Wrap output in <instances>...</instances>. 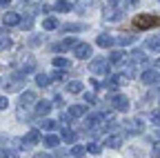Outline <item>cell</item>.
I'll list each match as a JSON object with an SVG mask.
<instances>
[{"label": "cell", "instance_id": "43", "mask_svg": "<svg viewBox=\"0 0 160 158\" xmlns=\"http://www.w3.org/2000/svg\"><path fill=\"white\" fill-rule=\"evenodd\" d=\"M33 158H53V156H49V154H33Z\"/></svg>", "mask_w": 160, "mask_h": 158}, {"label": "cell", "instance_id": "1", "mask_svg": "<svg viewBox=\"0 0 160 158\" xmlns=\"http://www.w3.org/2000/svg\"><path fill=\"white\" fill-rule=\"evenodd\" d=\"M133 25H136V29H151V27L160 25V18L153 13H140V16H136Z\"/></svg>", "mask_w": 160, "mask_h": 158}, {"label": "cell", "instance_id": "41", "mask_svg": "<svg viewBox=\"0 0 160 158\" xmlns=\"http://www.w3.org/2000/svg\"><path fill=\"white\" fill-rule=\"evenodd\" d=\"M53 103H56L58 107H65V100H62V98H60V94H58V96L53 98Z\"/></svg>", "mask_w": 160, "mask_h": 158}, {"label": "cell", "instance_id": "20", "mask_svg": "<svg viewBox=\"0 0 160 158\" xmlns=\"http://www.w3.org/2000/svg\"><path fill=\"white\" fill-rule=\"evenodd\" d=\"M33 100H36V94H33V91H25V94H20V98H18L20 107H25V105H29V103H33Z\"/></svg>", "mask_w": 160, "mask_h": 158}, {"label": "cell", "instance_id": "37", "mask_svg": "<svg viewBox=\"0 0 160 158\" xmlns=\"http://www.w3.org/2000/svg\"><path fill=\"white\" fill-rule=\"evenodd\" d=\"M20 27H22V29H27V31H29V29L33 27V18H31V16H27V18H22V23H20Z\"/></svg>", "mask_w": 160, "mask_h": 158}, {"label": "cell", "instance_id": "12", "mask_svg": "<svg viewBox=\"0 0 160 158\" xmlns=\"http://www.w3.org/2000/svg\"><path fill=\"white\" fill-rule=\"evenodd\" d=\"M78 45H80V43L76 40V38H65L62 43H58V45H53V49H56V51H67V49H71V47L76 49Z\"/></svg>", "mask_w": 160, "mask_h": 158}, {"label": "cell", "instance_id": "32", "mask_svg": "<svg viewBox=\"0 0 160 158\" xmlns=\"http://www.w3.org/2000/svg\"><path fill=\"white\" fill-rule=\"evenodd\" d=\"M2 154V158H20V154H18V149H11V147H7V149H2L0 151Z\"/></svg>", "mask_w": 160, "mask_h": 158}, {"label": "cell", "instance_id": "33", "mask_svg": "<svg viewBox=\"0 0 160 158\" xmlns=\"http://www.w3.org/2000/svg\"><path fill=\"white\" fill-rule=\"evenodd\" d=\"M85 151H87V147H82V145H76V147H71V154H73L76 158H82V156H85Z\"/></svg>", "mask_w": 160, "mask_h": 158}, {"label": "cell", "instance_id": "17", "mask_svg": "<svg viewBox=\"0 0 160 158\" xmlns=\"http://www.w3.org/2000/svg\"><path fill=\"white\" fill-rule=\"evenodd\" d=\"M129 58H131V65H140V63H145V60H147L145 51H140V49H133V51L129 54Z\"/></svg>", "mask_w": 160, "mask_h": 158}, {"label": "cell", "instance_id": "38", "mask_svg": "<svg viewBox=\"0 0 160 158\" xmlns=\"http://www.w3.org/2000/svg\"><path fill=\"white\" fill-rule=\"evenodd\" d=\"M85 100H87L89 105H93V103L98 100V96H96V91H85Z\"/></svg>", "mask_w": 160, "mask_h": 158}, {"label": "cell", "instance_id": "35", "mask_svg": "<svg viewBox=\"0 0 160 158\" xmlns=\"http://www.w3.org/2000/svg\"><path fill=\"white\" fill-rule=\"evenodd\" d=\"M87 151H89V154H96V156H98L100 151H102V147H100V145H98V143L93 140V143H89V145H87Z\"/></svg>", "mask_w": 160, "mask_h": 158}, {"label": "cell", "instance_id": "14", "mask_svg": "<svg viewBox=\"0 0 160 158\" xmlns=\"http://www.w3.org/2000/svg\"><path fill=\"white\" fill-rule=\"evenodd\" d=\"M122 140H125V136H122V134H113V136H109L107 140H105V145L111 147V149H118L120 145H122Z\"/></svg>", "mask_w": 160, "mask_h": 158}, {"label": "cell", "instance_id": "22", "mask_svg": "<svg viewBox=\"0 0 160 158\" xmlns=\"http://www.w3.org/2000/svg\"><path fill=\"white\" fill-rule=\"evenodd\" d=\"M53 67H56V69H60V71H65V69H69V67H71V63L67 60V58L56 56V58H53Z\"/></svg>", "mask_w": 160, "mask_h": 158}, {"label": "cell", "instance_id": "9", "mask_svg": "<svg viewBox=\"0 0 160 158\" xmlns=\"http://www.w3.org/2000/svg\"><path fill=\"white\" fill-rule=\"evenodd\" d=\"M22 80H25V74L22 71H18L11 76V83L7 85V91H18V89H22Z\"/></svg>", "mask_w": 160, "mask_h": 158}, {"label": "cell", "instance_id": "27", "mask_svg": "<svg viewBox=\"0 0 160 158\" xmlns=\"http://www.w3.org/2000/svg\"><path fill=\"white\" fill-rule=\"evenodd\" d=\"M73 120V116L69 114V111H62V114H60V120H58V125H62V127H60V129H67V125Z\"/></svg>", "mask_w": 160, "mask_h": 158}, {"label": "cell", "instance_id": "11", "mask_svg": "<svg viewBox=\"0 0 160 158\" xmlns=\"http://www.w3.org/2000/svg\"><path fill=\"white\" fill-rule=\"evenodd\" d=\"M25 140V147H29V145H38L40 140H42V136H40V131L38 129H29L27 131V136L22 138Z\"/></svg>", "mask_w": 160, "mask_h": 158}, {"label": "cell", "instance_id": "26", "mask_svg": "<svg viewBox=\"0 0 160 158\" xmlns=\"http://www.w3.org/2000/svg\"><path fill=\"white\" fill-rule=\"evenodd\" d=\"M11 47V38L5 33V29H0V51L2 49H9Z\"/></svg>", "mask_w": 160, "mask_h": 158}, {"label": "cell", "instance_id": "10", "mask_svg": "<svg viewBox=\"0 0 160 158\" xmlns=\"http://www.w3.org/2000/svg\"><path fill=\"white\" fill-rule=\"evenodd\" d=\"M91 45H87V43H80L76 49H73V54H76V58L78 60H82V58H91Z\"/></svg>", "mask_w": 160, "mask_h": 158}, {"label": "cell", "instance_id": "46", "mask_svg": "<svg viewBox=\"0 0 160 158\" xmlns=\"http://www.w3.org/2000/svg\"><path fill=\"white\" fill-rule=\"evenodd\" d=\"M156 134H158V138H160V129H158V131H156Z\"/></svg>", "mask_w": 160, "mask_h": 158}, {"label": "cell", "instance_id": "4", "mask_svg": "<svg viewBox=\"0 0 160 158\" xmlns=\"http://www.w3.org/2000/svg\"><path fill=\"white\" fill-rule=\"evenodd\" d=\"M109 100H111V105H113L116 111H127L129 109V98L125 94H111Z\"/></svg>", "mask_w": 160, "mask_h": 158}, {"label": "cell", "instance_id": "25", "mask_svg": "<svg viewBox=\"0 0 160 158\" xmlns=\"http://www.w3.org/2000/svg\"><path fill=\"white\" fill-rule=\"evenodd\" d=\"M60 29H62V31H82L87 27L85 25H78V23H65V25H60Z\"/></svg>", "mask_w": 160, "mask_h": 158}, {"label": "cell", "instance_id": "31", "mask_svg": "<svg viewBox=\"0 0 160 158\" xmlns=\"http://www.w3.org/2000/svg\"><path fill=\"white\" fill-rule=\"evenodd\" d=\"M65 71H60V69H56V71H51L49 74V78H51V83H58V80H65Z\"/></svg>", "mask_w": 160, "mask_h": 158}, {"label": "cell", "instance_id": "6", "mask_svg": "<svg viewBox=\"0 0 160 158\" xmlns=\"http://www.w3.org/2000/svg\"><path fill=\"white\" fill-rule=\"evenodd\" d=\"M125 129H127V134L138 136V134H142L145 123H142V120H138V118H131V120H125Z\"/></svg>", "mask_w": 160, "mask_h": 158}, {"label": "cell", "instance_id": "39", "mask_svg": "<svg viewBox=\"0 0 160 158\" xmlns=\"http://www.w3.org/2000/svg\"><path fill=\"white\" fill-rule=\"evenodd\" d=\"M53 127H56L53 120H42V129H53Z\"/></svg>", "mask_w": 160, "mask_h": 158}, {"label": "cell", "instance_id": "45", "mask_svg": "<svg viewBox=\"0 0 160 158\" xmlns=\"http://www.w3.org/2000/svg\"><path fill=\"white\" fill-rule=\"evenodd\" d=\"M7 5H9V0H0V7H2V9H5Z\"/></svg>", "mask_w": 160, "mask_h": 158}, {"label": "cell", "instance_id": "19", "mask_svg": "<svg viewBox=\"0 0 160 158\" xmlns=\"http://www.w3.org/2000/svg\"><path fill=\"white\" fill-rule=\"evenodd\" d=\"M42 27H45L47 31H53V29H58V27H60V23H58V18H53V16H47L45 20H42Z\"/></svg>", "mask_w": 160, "mask_h": 158}, {"label": "cell", "instance_id": "5", "mask_svg": "<svg viewBox=\"0 0 160 158\" xmlns=\"http://www.w3.org/2000/svg\"><path fill=\"white\" fill-rule=\"evenodd\" d=\"M20 58V67H22V74H31L36 69V60H33V56L31 54H22V56H18Z\"/></svg>", "mask_w": 160, "mask_h": 158}, {"label": "cell", "instance_id": "42", "mask_svg": "<svg viewBox=\"0 0 160 158\" xmlns=\"http://www.w3.org/2000/svg\"><path fill=\"white\" fill-rule=\"evenodd\" d=\"M91 87H93V89H96V91H98V89H100V83H98V80H96V78H91Z\"/></svg>", "mask_w": 160, "mask_h": 158}, {"label": "cell", "instance_id": "44", "mask_svg": "<svg viewBox=\"0 0 160 158\" xmlns=\"http://www.w3.org/2000/svg\"><path fill=\"white\" fill-rule=\"evenodd\" d=\"M153 156H158V158H160V143L153 147Z\"/></svg>", "mask_w": 160, "mask_h": 158}, {"label": "cell", "instance_id": "8", "mask_svg": "<svg viewBox=\"0 0 160 158\" xmlns=\"http://www.w3.org/2000/svg\"><path fill=\"white\" fill-rule=\"evenodd\" d=\"M140 80H142L145 85H158V83H160V74H158L156 69H147V71H142Z\"/></svg>", "mask_w": 160, "mask_h": 158}, {"label": "cell", "instance_id": "2", "mask_svg": "<svg viewBox=\"0 0 160 158\" xmlns=\"http://www.w3.org/2000/svg\"><path fill=\"white\" fill-rule=\"evenodd\" d=\"M102 18L107 23H118L120 18H122V9L118 7V3H107L102 7Z\"/></svg>", "mask_w": 160, "mask_h": 158}, {"label": "cell", "instance_id": "3", "mask_svg": "<svg viewBox=\"0 0 160 158\" xmlns=\"http://www.w3.org/2000/svg\"><path fill=\"white\" fill-rule=\"evenodd\" d=\"M109 65H111L109 58H93L91 65H89V69L96 76H109Z\"/></svg>", "mask_w": 160, "mask_h": 158}, {"label": "cell", "instance_id": "28", "mask_svg": "<svg viewBox=\"0 0 160 158\" xmlns=\"http://www.w3.org/2000/svg\"><path fill=\"white\" fill-rule=\"evenodd\" d=\"M45 145H47V147H58V145H60V136H56V134L45 136Z\"/></svg>", "mask_w": 160, "mask_h": 158}, {"label": "cell", "instance_id": "21", "mask_svg": "<svg viewBox=\"0 0 160 158\" xmlns=\"http://www.w3.org/2000/svg\"><path fill=\"white\" fill-rule=\"evenodd\" d=\"M69 114H71L73 118H82V116L87 114V107H85V105H71V107H69Z\"/></svg>", "mask_w": 160, "mask_h": 158}, {"label": "cell", "instance_id": "40", "mask_svg": "<svg viewBox=\"0 0 160 158\" xmlns=\"http://www.w3.org/2000/svg\"><path fill=\"white\" fill-rule=\"evenodd\" d=\"M7 107H9V100L5 96H0V109H7Z\"/></svg>", "mask_w": 160, "mask_h": 158}, {"label": "cell", "instance_id": "16", "mask_svg": "<svg viewBox=\"0 0 160 158\" xmlns=\"http://www.w3.org/2000/svg\"><path fill=\"white\" fill-rule=\"evenodd\" d=\"M145 45H147V49L149 51H160V36H149L147 40H145Z\"/></svg>", "mask_w": 160, "mask_h": 158}, {"label": "cell", "instance_id": "29", "mask_svg": "<svg viewBox=\"0 0 160 158\" xmlns=\"http://www.w3.org/2000/svg\"><path fill=\"white\" fill-rule=\"evenodd\" d=\"M49 83H51L49 74H38V76H36V85H38V87H47Z\"/></svg>", "mask_w": 160, "mask_h": 158}, {"label": "cell", "instance_id": "15", "mask_svg": "<svg viewBox=\"0 0 160 158\" xmlns=\"http://www.w3.org/2000/svg\"><path fill=\"white\" fill-rule=\"evenodd\" d=\"M96 43H98V47H113L116 38H113V36H109V33H100Z\"/></svg>", "mask_w": 160, "mask_h": 158}, {"label": "cell", "instance_id": "18", "mask_svg": "<svg viewBox=\"0 0 160 158\" xmlns=\"http://www.w3.org/2000/svg\"><path fill=\"white\" fill-rule=\"evenodd\" d=\"M67 91L69 94H85V85L80 80H71V83H67Z\"/></svg>", "mask_w": 160, "mask_h": 158}, {"label": "cell", "instance_id": "13", "mask_svg": "<svg viewBox=\"0 0 160 158\" xmlns=\"http://www.w3.org/2000/svg\"><path fill=\"white\" fill-rule=\"evenodd\" d=\"M49 111H51V103H49V100H38V103H36V116L45 118Z\"/></svg>", "mask_w": 160, "mask_h": 158}, {"label": "cell", "instance_id": "23", "mask_svg": "<svg viewBox=\"0 0 160 158\" xmlns=\"http://www.w3.org/2000/svg\"><path fill=\"white\" fill-rule=\"evenodd\" d=\"M53 9H56V11L67 13V11H73V3H69V0H62V3H56V5H53Z\"/></svg>", "mask_w": 160, "mask_h": 158}, {"label": "cell", "instance_id": "30", "mask_svg": "<svg viewBox=\"0 0 160 158\" xmlns=\"http://www.w3.org/2000/svg\"><path fill=\"white\" fill-rule=\"evenodd\" d=\"M125 51H120V49H116V51H111V56H109V63H122L125 60Z\"/></svg>", "mask_w": 160, "mask_h": 158}, {"label": "cell", "instance_id": "36", "mask_svg": "<svg viewBox=\"0 0 160 158\" xmlns=\"http://www.w3.org/2000/svg\"><path fill=\"white\" fill-rule=\"evenodd\" d=\"M42 40H45V38H42V36H40V33H33V36L29 38V45H31V47H38V45H40V43H42Z\"/></svg>", "mask_w": 160, "mask_h": 158}, {"label": "cell", "instance_id": "34", "mask_svg": "<svg viewBox=\"0 0 160 158\" xmlns=\"http://www.w3.org/2000/svg\"><path fill=\"white\" fill-rule=\"evenodd\" d=\"M116 43H118V45H129V43H133V36H129V33H122L120 38H116Z\"/></svg>", "mask_w": 160, "mask_h": 158}, {"label": "cell", "instance_id": "7", "mask_svg": "<svg viewBox=\"0 0 160 158\" xmlns=\"http://www.w3.org/2000/svg\"><path fill=\"white\" fill-rule=\"evenodd\" d=\"M20 23H22V18H20L16 11H5V16H2V25L5 27H18Z\"/></svg>", "mask_w": 160, "mask_h": 158}, {"label": "cell", "instance_id": "24", "mask_svg": "<svg viewBox=\"0 0 160 158\" xmlns=\"http://www.w3.org/2000/svg\"><path fill=\"white\" fill-rule=\"evenodd\" d=\"M60 138H62L65 143H76L78 136H76V131H73L71 127H67V129H62V136H60Z\"/></svg>", "mask_w": 160, "mask_h": 158}]
</instances>
